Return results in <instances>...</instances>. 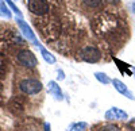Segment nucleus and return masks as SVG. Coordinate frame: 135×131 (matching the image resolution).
Here are the masks:
<instances>
[{"label": "nucleus", "instance_id": "nucleus-10", "mask_svg": "<svg viewBox=\"0 0 135 131\" xmlns=\"http://www.w3.org/2000/svg\"><path fill=\"white\" fill-rule=\"evenodd\" d=\"M88 128V123L86 122H73L66 127L65 131H85Z\"/></svg>", "mask_w": 135, "mask_h": 131}, {"label": "nucleus", "instance_id": "nucleus-12", "mask_svg": "<svg viewBox=\"0 0 135 131\" xmlns=\"http://www.w3.org/2000/svg\"><path fill=\"white\" fill-rule=\"evenodd\" d=\"M0 16L6 18V19H11L12 18V14L9 11V7L7 6V3L4 0H0Z\"/></svg>", "mask_w": 135, "mask_h": 131}, {"label": "nucleus", "instance_id": "nucleus-2", "mask_svg": "<svg viewBox=\"0 0 135 131\" xmlns=\"http://www.w3.org/2000/svg\"><path fill=\"white\" fill-rule=\"evenodd\" d=\"M27 7L31 14L38 15V16L46 15L50 9L47 0H27Z\"/></svg>", "mask_w": 135, "mask_h": 131}, {"label": "nucleus", "instance_id": "nucleus-3", "mask_svg": "<svg viewBox=\"0 0 135 131\" xmlns=\"http://www.w3.org/2000/svg\"><path fill=\"white\" fill-rule=\"evenodd\" d=\"M16 60L18 62L25 68H35L38 66V60L35 57V54L30 50H20L16 56Z\"/></svg>", "mask_w": 135, "mask_h": 131}, {"label": "nucleus", "instance_id": "nucleus-17", "mask_svg": "<svg viewBox=\"0 0 135 131\" xmlns=\"http://www.w3.org/2000/svg\"><path fill=\"white\" fill-rule=\"evenodd\" d=\"M127 127L131 130V131H135V119H132V120H130L127 123Z\"/></svg>", "mask_w": 135, "mask_h": 131}, {"label": "nucleus", "instance_id": "nucleus-1", "mask_svg": "<svg viewBox=\"0 0 135 131\" xmlns=\"http://www.w3.org/2000/svg\"><path fill=\"white\" fill-rule=\"evenodd\" d=\"M18 86L25 95H38L43 89V84L37 79H23L19 81Z\"/></svg>", "mask_w": 135, "mask_h": 131}, {"label": "nucleus", "instance_id": "nucleus-7", "mask_svg": "<svg viewBox=\"0 0 135 131\" xmlns=\"http://www.w3.org/2000/svg\"><path fill=\"white\" fill-rule=\"evenodd\" d=\"M111 84L114 85V88H115V91H116L118 93H120L122 96L127 97V99L131 100V101H135V96H134V93L130 91V88H128V86H127L124 83H123V81H120L119 79H114Z\"/></svg>", "mask_w": 135, "mask_h": 131}, {"label": "nucleus", "instance_id": "nucleus-11", "mask_svg": "<svg viewBox=\"0 0 135 131\" xmlns=\"http://www.w3.org/2000/svg\"><path fill=\"white\" fill-rule=\"evenodd\" d=\"M93 76H95V79H96L100 84H103V85H108V84L112 83V80L109 79V76H108L107 73H104V72H95Z\"/></svg>", "mask_w": 135, "mask_h": 131}, {"label": "nucleus", "instance_id": "nucleus-4", "mask_svg": "<svg viewBox=\"0 0 135 131\" xmlns=\"http://www.w3.org/2000/svg\"><path fill=\"white\" fill-rule=\"evenodd\" d=\"M80 57L83 61H85L88 64H96L101 60V53L96 46H86L81 50Z\"/></svg>", "mask_w": 135, "mask_h": 131}, {"label": "nucleus", "instance_id": "nucleus-18", "mask_svg": "<svg viewBox=\"0 0 135 131\" xmlns=\"http://www.w3.org/2000/svg\"><path fill=\"white\" fill-rule=\"evenodd\" d=\"M130 9H131V12H132V15H135V0L130 4Z\"/></svg>", "mask_w": 135, "mask_h": 131}, {"label": "nucleus", "instance_id": "nucleus-8", "mask_svg": "<svg viewBox=\"0 0 135 131\" xmlns=\"http://www.w3.org/2000/svg\"><path fill=\"white\" fill-rule=\"evenodd\" d=\"M47 92L55 101H64V99H65L64 92L61 89L58 81H54V80L49 81L47 83Z\"/></svg>", "mask_w": 135, "mask_h": 131}, {"label": "nucleus", "instance_id": "nucleus-19", "mask_svg": "<svg viewBox=\"0 0 135 131\" xmlns=\"http://www.w3.org/2000/svg\"><path fill=\"white\" fill-rule=\"evenodd\" d=\"M45 131H51V126H50V123H45Z\"/></svg>", "mask_w": 135, "mask_h": 131}, {"label": "nucleus", "instance_id": "nucleus-13", "mask_svg": "<svg viewBox=\"0 0 135 131\" xmlns=\"http://www.w3.org/2000/svg\"><path fill=\"white\" fill-rule=\"evenodd\" d=\"M4 2L7 3V6H8V7H9L11 9H12V12H15V14H16V16H18V18L23 19V14L20 12V9H19V8L16 7V4H15V3L12 2V0H4Z\"/></svg>", "mask_w": 135, "mask_h": 131}, {"label": "nucleus", "instance_id": "nucleus-15", "mask_svg": "<svg viewBox=\"0 0 135 131\" xmlns=\"http://www.w3.org/2000/svg\"><path fill=\"white\" fill-rule=\"evenodd\" d=\"M99 131H120V128L114 123H108V124H104L103 127H100Z\"/></svg>", "mask_w": 135, "mask_h": 131}, {"label": "nucleus", "instance_id": "nucleus-9", "mask_svg": "<svg viewBox=\"0 0 135 131\" xmlns=\"http://www.w3.org/2000/svg\"><path fill=\"white\" fill-rule=\"evenodd\" d=\"M38 49H39V51H41V56H42V58L45 60V62H47V64H50V65H53V64H55V62H57V58H55L54 56H53V54L46 49V47H43L42 45H41V43H39V45L37 46Z\"/></svg>", "mask_w": 135, "mask_h": 131}, {"label": "nucleus", "instance_id": "nucleus-14", "mask_svg": "<svg viewBox=\"0 0 135 131\" xmlns=\"http://www.w3.org/2000/svg\"><path fill=\"white\" fill-rule=\"evenodd\" d=\"M83 3L89 8H97V7L101 6L103 0H83Z\"/></svg>", "mask_w": 135, "mask_h": 131}, {"label": "nucleus", "instance_id": "nucleus-16", "mask_svg": "<svg viewBox=\"0 0 135 131\" xmlns=\"http://www.w3.org/2000/svg\"><path fill=\"white\" fill-rule=\"evenodd\" d=\"M65 80V73L62 69H57V81H64Z\"/></svg>", "mask_w": 135, "mask_h": 131}, {"label": "nucleus", "instance_id": "nucleus-6", "mask_svg": "<svg viewBox=\"0 0 135 131\" xmlns=\"http://www.w3.org/2000/svg\"><path fill=\"white\" fill-rule=\"evenodd\" d=\"M16 23H18L20 31H22V34H23V37H25L27 41H30L32 45L38 46V45H39V41L37 39V35H35V32L32 31V28L27 25V22H25L23 19L18 18V19H16Z\"/></svg>", "mask_w": 135, "mask_h": 131}, {"label": "nucleus", "instance_id": "nucleus-20", "mask_svg": "<svg viewBox=\"0 0 135 131\" xmlns=\"http://www.w3.org/2000/svg\"><path fill=\"white\" fill-rule=\"evenodd\" d=\"M132 74H134V79H135V66L132 68Z\"/></svg>", "mask_w": 135, "mask_h": 131}, {"label": "nucleus", "instance_id": "nucleus-5", "mask_svg": "<svg viewBox=\"0 0 135 131\" xmlns=\"http://www.w3.org/2000/svg\"><path fill=\"white\" fill-rule=\"evenodd\" d=\"M104 119L107 122H115V120H127L128 119V114L122 110L119 107H111L105 111L104 114Z\"/></svg>", "mask_w": 135, "mask_h": 131}]
</instances>
